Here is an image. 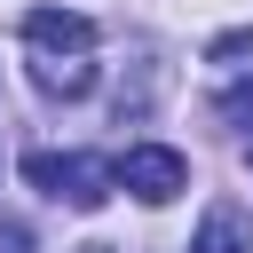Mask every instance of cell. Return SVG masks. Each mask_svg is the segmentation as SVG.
I'll list each match as a JSON object with an SVG mask.
<instances>
[{
    "label": "cell",
    "mask_w": 253,
    "mask_h": 253,
    "mask_svg": "<svg viewBox=\"0 0 253 253\" xmlns=\"http://www.w3.org/2000/svg\"><path fill=\"white\" fill-rule=\"evenodd\" d=\"M190 253H253V237H245V213H237V206H213V213L198 221Z\"/></svg>",
    "instance_id": "cell-5"
},
{
    "label": "cell",
    "mask_w": 253,
    "mask_h": 253,
    "mask_svg": "<svg viewBox=\"0 0 253 253\" xmlns=\"http://www.w3.org/2000/svg\"><path fill=\"white\" fill-rule=\"evenodd\" d=\"M24 174H32L55 206H79V213H95V206L119 190V166H111V158H87V150H32Z\"/></svg>",
    "instance_id": "cell-1"
},
{
    "label": "cell",
    "mask_w": 253,
    "mask_h": 253,
    "mask_svg": "<svg viewBox=\"0 0 253 253\" xmlns=\"http://www.w3.org/2000/svg\"><path fill=\"white\" fill-rule=\"evenodd\" d=\"M0 253H32V229L24 221H0Z\"/></svg>",
    "instance_id": "cell-7"
},
{
    "label": "cell",
    "mask_w": 253,
    "mask_h": 253,
    "mask_svg": "<svg viewBox=\"0 0 253 253\" xmlns=\"http://www.w3.org/2000/svg\"><path fill=\"white\" fill-rule=\"evenodd\" d=\"M119 190H134L142 206H166V198L190 190V158L166 150V142H134V150L119 158Z\"/></svg>",
    "instance_id": "cell-2"
},
{
    "label": "cell",
    "mask_w": 253,
    "mask_h": 253,
    "mask_svg": "<svg viewBox=\"0 0 253 253\" xmlns=\"http://www.w3.org/2000/svg\"><path fill=\"white\" fill-rule=\"evenodd\" d=\"M206 55H213V63H221V55H253V24H237V32H221V40L206 47Z\"/></svg>",
    "instance_id": "cell-6"
},
{
    "label": "cell",
    "mask_w": 253,
    "mask_h": 253,
    "mask_svg": "<svg viewBox=\"0 0 253 253\" xmlns=\"http://www.w3.org/2000/svg\"><path fill=\"white\" fill-rule=\"evenodd\" d=\"M24 40H32V55H95V24L79 8H32Z\"/></svg>",
    "instance_id": "cell-3"
},
{
    "label": "cell",
    "mask_w": 253,
    "mask_h": 253,
    "mask_svg": "<svg viewBox=\"0 0 253 253\" xmlns=\"http://www.w3.org/2000/svg\"><path fill=\"white\" fill-rule=\"evenodd\" d=\"M32 87H40V95L79 103V95L95 87V63H87V55H32Z\"/></svg>",
    "instance_id": "cell-4"
}]
</instances>
